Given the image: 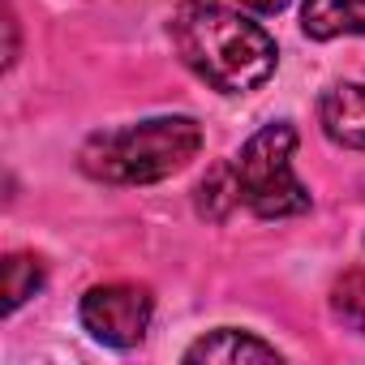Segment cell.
I'll list each match as a JSON object with an SVG mask.
<instances>
[{
  "instance_id": "8",
  "label": "cell",
  "mask_w": 365,
  "mask_h": 365,
  "mask_svg": "<svg viewBox=\"0 0 365 365\" xmlns=\"http://www.w3.org/2000/svg\"><path fill=\"white\" fill-rule=\"evenodd\" d=\"M39 288H43V262L35 254H9L5 267H0V297H5V314H18Z\"/></svg>"
},
{
  "instance_id": "5",
  "label": "cell",
  "mask_w": 365,
  "mask_h": 365,
  "mask_svg": "<svg viewBox=\"0 0 365 365\" xmlns=\"http://www.w3.org/2000/svg\"><path fill=\"white\" fill-rule=\"evenodd\" d=\"M258 361L279 365L284 352L241 327H215L211 335H202L185 348V365H258Z\"/></svg>"
},
{
  "instance_id": "9",
  "label": "cell",
  "mask_w": 365,
  "mask_h": 365,
  "mask_svg": "<svg viewBox=\"0 0 365 365\" xmlns=\"http://www.w3.org/2000/svg\"><path fill=\"white\" fill-rule=\"evenodd\" d=\"M237 207H241V202H237V185H232V172H228V159H224V163H215V168L202 176V185H198V215L220 224V220H228Z\"/></svg>"
},
{
  "instance_id": "10",
  "label": "cell",
  "mask_w": 365,
  "mask_h": 365,
  "mask_svg": "<svg viewBox=\"0 0 365 365\" xmlns=\"http://www.w3.org/2000/svg\"><path fill=\"white\" fill-rule=\"evenodd\" d=\"M331 314L348 331L365 335V271H344L331 288Z\"/></svg>"
},
{
  "instance_id": "6",
  "label": "cell",
  "mask_w": 365,
  "mask_h": 365,
  "mask_svg": "<svg viewBox=\"0 0 365 365\" xmlns=\"http://www.w3.org/2000/svg\"><path fill=\"white\" fill-rule=\"evenodd\" d=\"M318 125L335 146L365 150V82H335L318 95Z\"/></svg>"
},
{
  "instance_id": "2",
  "label": "cell",
  "mask_w": 365,
  "mask_h": 365,
  "mask_svg": "<svg viewBox=\"0 0 365 365\" xmlns=\"http://www.w3.org/2000/svg\"><path fill=\"white\" fill-rule=\"evenodd\" d=\"M202 150L194 116H146L120 129H99L82 142L78 168L103 185H155L190 168Z\"/></svg>"
},
{
  "instance_id": "3",
  "label": "cell",
  "mask_w": 365,
  "mask_h": 365,
  "mask_svg": "<svg viewBox=\"0 0 365 365\" xmlns=\"http://www.w3.org/2000/svg\"><path fill=\"white\" fill-rule=\"evenodd\" d=\"M292 150L297 129L288 120H271L228 159L237 202L258 220H292L309 211V190L292 172Z\"/></svg>"
},
{
  "instance_id": "4",
  "label": "cell",
  "mask_w": 365,
  "mask_h": 365,
  "mask_svg": "<svg viewBox=\"0 0 365 365\" xmlns=\"http://www.w3.org/2000/svg\"><path fill=\"white\" fill-rule=\"evenodd\" d=\"M150 314H155V297L142 284H95L78 301V318H82L86 335L116 352L138 348L146 339Z\"/></svg>"
},
{
  "instance_id": "11",
  "label": "cell",
  "mask_w": 365,
  "mask_h": 365,
  "mask_svg": "<svg viewBox=\"0 0 365 365\" xmlns=\"http://www.w3.org/2000/svg\"><path fill=\"white\" fill-rule=\"evenodd\" d=\"M241 9H254V14H279V9H288L292 0H237Z\"/></svg>"
},
{
  "instance_id": "7",
  "label": "cell",
  "mask_w": 365,
  "mask_h": 365,
  "mask_svg": "<svg viewBox=\"0 0 365 365\" xmlns=\"http://www.w3.org/2000/svg\"><path fill=\"white\" fill-rule=\"evenodd\" d=\"M301 31L318 43H331L339 35H365V0H305Z\"/></svg>"
},
{
  "instance_id": "1",
  "label": "cell",
  "mask_w": 365,
  "mask_h": 365,
  "mask_svg": "<svg viewBox=\"0 0 365 365\" xmlns=\"http://www.w3.org/2000/svg\"><path fill=\"white\" fill-rule=\"evenodd\" d=\"M168 35L185 69L220 95H250L279 65L275 39L220 0H180Z\"/></svg>"
},
{
  "instance_id": "12",
  "label": "cell",
  "mask_w": 365,
  "mask_h": 365,
  "mask_svg": "<svg viewBox=\"0 0 365 365\" xmlns=\"http://www.w3.org/2000/svg\"><path fill=\"white\" fill-rule=\"evenodd\" d=\"M5 31H9V48H5V69H14V61H18V18H14V14L5 18Z\"/></svg>"
}]
</instances>
